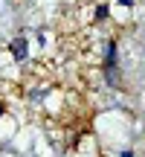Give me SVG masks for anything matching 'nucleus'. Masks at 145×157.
<instances>
[{"label": "nucleus", "mask_w": 145, "mask_h": 157, "mask_svg": "<svg viewBox=\"0 0 145 157\" xmlns=\"http://www.w3.org/2000/svg\"><path fill=\"white\" fill-rule=\"evenodd\" d=\"M26 52H29V44H26L23 35L12 41V56H15V61H26Z\"/></svg>", "instance_id": "1"}, {"label": "nucleus", "mask_w": 145, "mask_h": 157, "mask_svg": "<svg viewBox=\"0 0 145 157\" xmlns=\"http://www.w3.org/2000/svg\"><path fill=\"white\" fill-rule=\"evenodd\" d=\"M107 17V6H99V9H96V21H105Z\"/></svg>", "instance_id": "2"}, {"label": "nucleus", "mask_w": 145, "mask_h": 157, "mask_svg": "<svg viewBox=\"0 0 145 157\" xmlns=\"http://www.w3.org/2000/svg\"><path fill=\"white\" fill-rule=\"evenodd\" d=\"M119 3H122V6H134V0H119Z\"/></svg>", "instance_id": "3"}, {"label": "nucleus", "mask_w": 145, "mask_h": 157, "mask_svg": "<svg viewBox=\"0 0 145 157\" xmlns=\"http://www.w3.org/2000/svg\"><path fill=\"white\" fill-rule=\"evenodd\" d=\"M122 157H134V151H122Z\"/></svg>", "instance_id": "4"}, {"label": "nucleus", "mask_w": 145, "mask_h": 157, "mask_svg": "<svg viewBox=\"0 0 145 157\" xmlns=\"http://www.w3.org/2000/svg\"><path fill=\"white\" fill-rule=\"evenodd\" d=\"M0 117H3V105H0Z\"/></svg>", "instance_id": "5"}]
</instances>
